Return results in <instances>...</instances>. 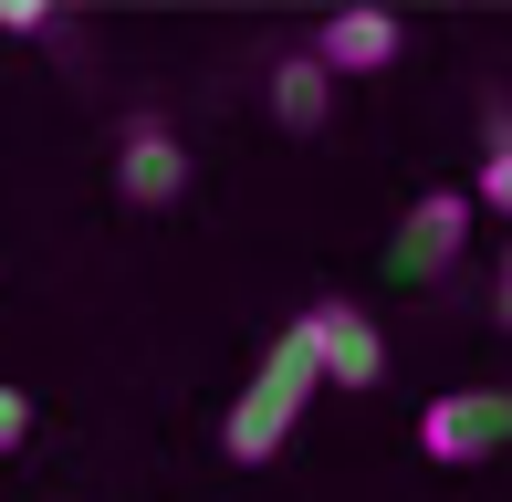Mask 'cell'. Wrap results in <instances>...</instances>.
<instances>
[{
	"mask_svg": "<svg viewBox=\"0 0 512 502\" xmlns=\"http://www.w3.org/2000/svg\"><path fill=\"white\" fill-rule=\"evenodd\" d=\"M471 199H481V210H502V220H512V147H492V157H481Z\"/></svg>",
	"mask_w": 512,
	"mask_h": 502,
	"instance_id": "obj_8",
	"label": "cell"
},
{
	"mask_svg": "<svg viewBox=\"0 0 512 502\" xmlns=\"http://www.w3.org/2000/svg\"><path fill=\"white\" fill-rule=\"evenodd\" d=\"M471 210H481L471 189H418L408 220H398V241H387V272H398V283H439V272H460V251H471Z\"/></svg>",
	"mask_w": 512,
	"mask_h": 502,
	"instance_id": "obj_3",
	"label": "cell"
},
{
	"mask_svg": "<svg viewBox=\"0 0 512 502\" xmlns=\"http://www.w3.org/2000/svg\"><path fill=\"white\" fill-rule=\"evenodd\" d=\"M314 356H304V335H272L262 346V367H251V387L230 398V419H220V450L230 461H272V450L304 429V408H314Z\"/></svg>",
	"mask_w": 512,
	"mask_h": 502,
	"instance_id": "obj_1",
	"label": "cell"
},
{
	"mask_svg": "<svg viewBox=\"0 0 512 502\" xmlns=\"http://www.w3.org/2000/svg\"><path fill=\"white\" fill-rule=\"evenodd\" d=\"M272 116H283L293 136H314L324 116H335V74H324L314 53H293V63H272Z\"/></svg>",
	"mask_w": 512,
	"mask_h": 502,
	"instance_id": "obj_7",
	"label": "cell"
},
{
	"mask_svg": "<svg viewBox=\"0 0 512 502\" xmlns=\"http://www.w3.org/2000/svg\"><path fill=\"white\" fill-rule=\"evenodd\" d=\"M293 335H304L314 377H335V387H377V377H387V335H377V314L345 304V293H335V304H314Z\"/></svg>",
	"mask_w": 512,
	"mask_h": 502,
	"instance_id": "obj_4",
	"label": "cell"
},
{
	"mask_svg": "<svg viewBox=\"0 0 512 502\" xmlns=\"http://www.w3.org/2000/svg\"><path fill=\"white\" fill-rule=\"evenodd\" d=\"M502 440H512V387H450V398L418 408V461H439V471L492 461Z\"/></svg>",
	"mask_w": 512,
	"mask_h": 502,
	"instance_id": "obj_2",
	"label": "cell"
},
{
	"mask_svg": "<svg viewBox=\"0 0 512 502\" xmlns=\"http://www.w3.org/2000/svg\"><path fill=\"white\" fill-rule=\"evenodd\" d=\"M398 53H408V32H398L387 11H335V21L314 32V63H324L335 84H345V74H387Z\"/></svg>",
	"mask_w": 512,
	"mask_h": 502,
	"instance_id": "obj_6",
	"label": "cell"
},
{
	"mask_svg": "<svg viewBox=\"0 0 512 502\" xmlns=\"http://www.w3.org/2000/svg\"><path fill=\"white\" fill-rule=\"evenodd\" d=\"M32 440V398H21V387H0V450H21Z\"/></svg>",
	"mask_w": 512,
	"mask_h": 502,
	"instance_id": "obj_9",
	"label": "cell"
},
{
	"mask_svg": "<svg viewBox=\"0 0 512 502\" xmlns=\"http://www.w3.org/2000/svg\"><path fill=\"white\" fill-rule=\"evenodd\" d=\"M492 314H502V325H512V251H502V283H492Z\"/></svg>",
	"mask_w": 512,
	"mask_h": 502,
	"instance_id": "obj_10",
	"label": "cell"
},
{
	"mask_svg": "<svg viewBox=\"0 0 512 502\" xmlns=\"http://www.w3.org/2000/svg\"><path fill=\"white\" fill-rule=\"evenodd\" d=\"M178 189H189V147H178L157 116H136L115 136V199H126V210H168Z\"/></svg>",
	"mask_w": 512,
	"mask_h": 502,
	"instance_id": "obj_5",
	"label": "cell"
}]
</instances>
